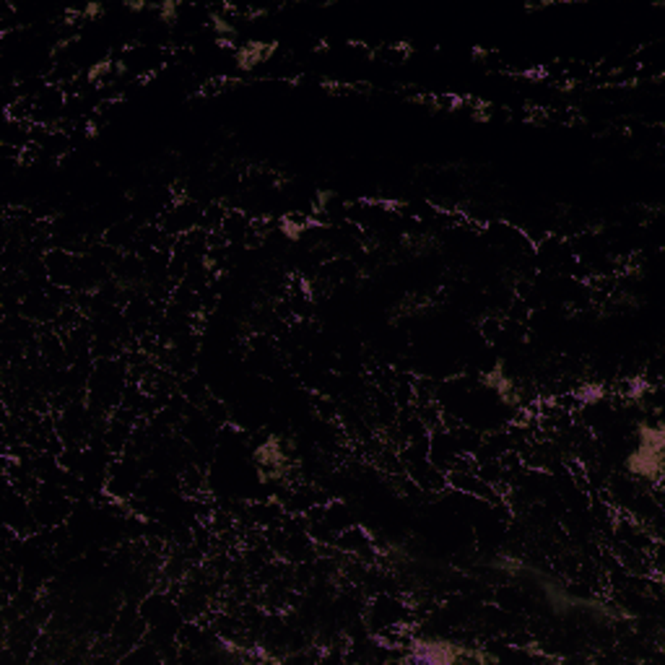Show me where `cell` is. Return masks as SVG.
Here are the masks:
<instances>
[{
	"mask_svg": "<svg viewBox=\"0 0 665 665\" xmlns=\"http://www.w3.org/2000/svg\"><path fill=\"white\" fill-rule=\"evenodd\" d=\"M208 29L216 34V39L219 42H234L237 39V26L234 21L229 19V14L224 11V8H213V11H208Z\"/></svg>",
	"mask_w": 665,
	"mask_h": 665,
	"instance_id": "6",
	"label": "cell"
},
{
	"mask_svg": "<svg viewBox=\"0 0 665 665\" xmlns=\"http://www.w3.org/2000/svg\"><path fill=\"white\" fill-rule=\"evenodd\" d=\"M278 52V42H263V39H249V42L234 47V66L239 73H249L257 66H263Z\"/></svg>",
	"mask_w": 665,
	"mask_h": 665,
	"instance_id": "4",
	"label": "cell"
},
{
	"mask_svg": "<svg viewBox=\"0 0 665 665\" xmlns=\"http://www.w3.org/2000/svg\"><path fill=\"white\" fill-rule=\"evenodd\" d=\"M665 453V429L663 421H639L636 424V445L634 450L624 458V470L642 481L660 483L665 470L663 463Z\"/></svg>",
	"mask_w": 665,
	"mask_h": 665,
	"instance_id": "2",
	"label": "cell"
},
{
	"mask_svg": "<svg viewBox=\"0 0 665 665\" xmlns=\"http://www.w3.org/2000/svg\"><path fill=\"white\" fill-rule=\"evenodd\" d=\"M252 460H255V470L260 475V481L278 483L292 475V458H289V450H286V442L281 434L265 437L252 450Z\"/></svg>",
	"mask_w": 665,
	"mask_h": 665,
	"instance_id": "3",
	"label": "cell"
},
{
	"mask_svg": "<svg viewBox=\"0 0 665 665\" xmlns=\"http://www.w3.org/2000/svg\"><path fill=\"white\" fill-rule=\"evenodd\" d=\"M494 567H497L499 572H505V574H510V577H517L520 572H525V564H522V559H517V556H510V554L497 556V562H494Z\"/></svg>",
	"mask_w": 665,
	"mask_h": 665,
	"instance_id": "9",
	"label": "cell"
},
{
	"mask_svg": "<svg viewBox=\"0 0 665 665\" xmlns=\"http://www.w3.org/2000/svg\"><path fill=\"white\" fill-rule=\"evenodd\" d=\"M180 11H182L180 0H161V3H156V14H159V21H164L167 26H172V24L180 21Z\"/></svg>",
	"mask_w": 665,
	"mask_h": 665,
	"instance_id": "8",
	"label": "cell"
},
{
	"mask_svg": "<svg viewBox=\"0 0 665 665\" xmlns=\"http://www.w3.org/2000/svg\"><path fill=\"white\" fill-rule=\"evenodd\" d=\"M481 385L486 390H491V393H497L499 401L505 403V406H517V403H520L517 382H515V377H512V374H507L505 361H497V364L491 366L489 372H483L481 374Z\"/></svg>",
	"mask_w": 665,
	"mask_h": 665,
	"instance_id": "5",
	"label": "cell"
},
{
	"mask_svg": "<svg viewBox=\"0 0 665 665\" xmlns=\"http://www.w3.org/2000/svg\"><path fill=\"white\" fill-rule=\"evenodd\" d=\"M333 197H336V192H333V190H317V192H314V200H312V211L314 213H325V211H328V205L333 203Z\"/></svg>",
	"mask_w": 665,
	"mask_h": 665,
	"instance_id": "10",
	"label": "cell"
},
{
	"mask_svg": "<svg viewBox=\"0 0 665 665\" xmlns=\"http://www.w3.org/2000/svg\"><path fill=\"white\" fill-rule=\"evenodd\" d=\"M99 16H104V6L102 3H96V0H91V3H86V6L81 8V19H83V21H96Z\"/></svg>",
	"mask_w": 665,
	"mask_h": 665,
	"instance_id": "11",
	"label": "cell"
},
{
	"mask_svg": "<svg viewBox=\"0 0 665 665\" xmlns=\"http://www.w3.org/2000/svg\"><path fill=\"white\" fill-rule=\"evenodd\" d=\"M112 71H115V60H112V55H107V58L96 60L94 66L86 71V81L88 83H94V86H99V83H104V78L107 76H112Z\"/></svg>",
	"mask_w": 665,
	"mask_h": 665,
	"instance_id": "7",
	"label": "cell"
},
{
	"mask_svg": "<svg viewBox=\"0 0 665 665\" xmlns=\"http://www.w3.org/2000/svg\"><path fill=\"white\" fill-rule=\"evenodd\" d=\"M284 234L292 237V239H299V237H301V227H299V224H292V221H284Z\"/></svg>",
	"mask_w": 665,
	"mask_h": 665,
	"instance_id": "12",
	"label": "cell"
},
{
	"mask_svg": "<svg viewBox=\"0 0 665 665\" xmlns=\"http://www.w3.org/2000/svg\"><path fill=\"white\" fill-rule=\"evenodd\" d=\"M398 663H416V665H455V663H478V665H497L499 658L491 655L483 647L453 642L445 636H413L408 644V652L398 658Z\"/></svg>",
	"mask_w": 665,
	"mask_h": 665,
	"instance_id": "1",
	"label": "cell"
}]
</instances>
